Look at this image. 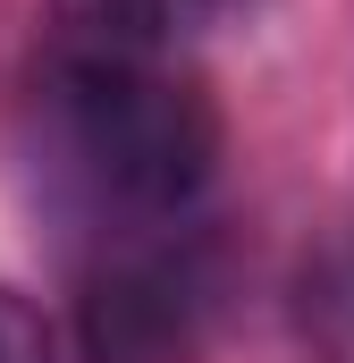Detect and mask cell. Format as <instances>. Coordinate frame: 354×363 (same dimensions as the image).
Masks as SVG:
<instances>
[{
    "mask_svg": "<svg viewBox=\"0 0 354 363\" xmlns=\"http://www.w3.org/2000/svg\"><path fill=\"white\" fill-rule=\"evenodd\" d=\"M42 118H51L59 178L76 186L101 237L144 245L194 228L219 178V110L169 43L59 34L42 77Z\"/></svg>",
    "mask_w": 354,
    "mask_h": 363,
    "instance_id": "obj_1",
    "label": "cell"
},
{
    "mask_svg": "<svg viewBox=\"0 0 354 363\" xmlns=\"http://www.w3.org/2000/svg\"><path fill=\"white\" fill-rule=\"evenodd\" d=\"M329 313H338V347L354 363V254H346V271H338V287H329Z\"/></svg>",
    "mask_w": 354,
    "mask_h": 363,
    "instance_id": "obj_3",
    "label": "cell"
},
{
    "mask_svg": "<svg viewBox=\"0 0 354 363\" xmlns=\"http://www.w3.org/2000/svg\"><path fill=\"white\" fill-rule=\"evenodd\" d=\"M0 363H59L42 313H34L25 296H8V287H0Z\"/></svg>",
    "mask_w": 354,
    "mask_h": 363,
    "instance_id": "obj_2",
    "label": "cell"
}]
</instances>
